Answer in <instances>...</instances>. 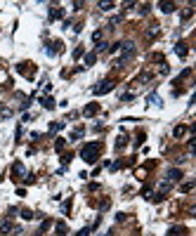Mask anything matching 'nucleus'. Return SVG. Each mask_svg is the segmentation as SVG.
Here are the masks:
<instances>
[{
  "instance_id": "f257e3e1",
  "label": "nucleus",
  "mask_w": 196,
  "mask_h": 236,
  "mask_svg": "<svg viewBox=\"0 0 196 236\" xmlns=\"http://www.w3.org/2000/svg\"><path fill=\"white\" fill-rule=\"evenodd\" d=\"M99 142H90L88 146H83V151H80V158L83 161H88V163H95V158H97V154H99Z\"/></svg>"
},
{
  "instance_id": "f03ea898",
  "label": "nucleus",
  "mask_w": 196,
  "mask_h": 236,
  "mask_svg": "<svg viewBox=\"0 0 196 236\" xmlns=\"http://www.w3.org/2000/svg\"><path fill=\"white\" fill-rule=\"evenodd\" d=\"M111 90H113V81H104V83H99V85L92 87L95 95H106V92H111Z\"/></svg>"
},
{
  "instance_id": "7ed1b4c3",
  "label": "nucleus",
  "mask_w": 196,
  "mask_h": 236,
  "mask_svg": "<svg viewBox=\"0 0 196 236\" xmlns=\"http://www.w3.org/2000/svg\"><path fill=\"white\" fill-rule=\"evenodd\" d=\"M97 111H99V104H90V106H85V109H83V116L90 118V116H95Z\"/></svg>"
},
{
  "instance_id": "20e7f679",
  "label": "nucleus",
  "mask_w": 196,
  "mask_h": 236,
  "mask_svg": "<svg viewBox=\"0 0 196 236\" xmlns=\"http://www.w3.org/2000/svg\"><path fill=\"white\" fill-rule=\"evenodd\" d=\"M158 10L165 12V14H170V12L175 10V5H173V2H158Z\"/></svg>"
},
{
  "instance_id": "39448f33",
  "label": "nucleus",
  "mask_w": 196,
  "mask_h": 236,
  "mask_svg": "<svg viewBox=\"0 0 196 236\" xmlns=\"http://www.w3.org/2000/svg\"><path fill=\"white\" fill-rule=\"evenodd\" d=\"M57 52H62V43H59V40H54V43H52V45H50V50H48V54H52V57H54V54H57Z\"/></svg>"
},
{
  "instance_id": "423d86ee",
  "label": "nucleus",
  "mask_w": 196,
  "mask_h": 236,
  "mask_svg": "<svg viewBox=\"0 0 196 236\" xmlns=\"http://www.w3.org/2000/svg\"><path fill=\"white\" fill-rule=\"evenodd\" d=\"M147 102L151 104V106H161V97H158V95H149Z\"/></svg>"
},
{
  "instance_id": "0eeeda50",
  "label": "nucleus",
  "mask_w": 196,
  "mask_h": 236,
  "mask_svg": "<svg viewBox=\"0 0 196 236\" xmlns=\"http://www.w3.org/2000/svg\"><path fill=\"white\" fill-rule=\"evenodd\" d=\"M180 177H182V172H180V170H170V172H168V182H177Z\"/></svg>"
},
{
  "instance_id": "6e6552de",
  "label": "nucleus",
  "mask_w": 196,
  "mask_h": 236,
  "mask_svg": "<svg viewBox=\"0 0 196 236\" xmlns=\"http://www.w3.org/2000/svg\"><path fill=\"white\" fill-rule=\"evenodd\" d=\"M175 52L180 54V57H187V45H184V43H177V45H175Z\"/></svg>"
},
{
  "instance_id": "1a4fd4ad",
  "label": "nucleus",
  "mask_w": 196,
  "mask_h": 236,
  "mask_svg": "<svg viewBox=\"0 0 196 236\" xmlns=\"http://www.w3.org/2000/svg\"><path fill=\"white\" fill-rule=\"evenodd\" d=\"M64 17V12L59 10V7H52V12H50V19H62Z\"/></svg>"
},
{
  "instance_id": "9d476101",
  "label": "nucleus",
  "mask_w": 196,
  "mask_h": 236,
  "mask_svg": "<svg viewBox=\"0 0 196 236\" xmlns=\"http://www.w3.org/2000/svg\"><path fill=\"white\" fill-rule=\"evenodd\" d=\"M43 106L45 109H54V99L52 97H43Z\"/></svg>"
},
{
  "instance_id": "9b49d317",
  "label": "nucleus",
  "mask_w": 196,
  "mask_h": 236,
  "mask_svg": "<svg viewBox=\"0 0 196 236\" xmlns=\"http://www.w3.org/2000/svg\"><path fill=\"white\" fill-rule=\"evenodd\" d=\"M95 59H97V52H90L88 57H85V66H92V64H95Z\"/></svg>"
},
{
  "instance_id": "f8f14e48",
  "label": "nucleus",
  "mask_w": 196,
  "mask_h": 236,
  "mask_svg": "<svg viewBox=\"0 0 196 236\" xmlns=\"http://www.w3.org/2000/svg\"><path fill=\"white\" fill-rule=\"evenodd\" d=\"M21 172H24V165H21V163H14V170H12V175H14V179H17V177L21 175Z\"/></svg>"
},
{
  "instance_id": "ddd939ff",
  "label": "nucleus",
  "mask_w": 196,
  "mask_h": 236,
  "mask_svg": "<svg viewBox=\"0 0 196 236\" xmlns=\"http://www.w3.org/2000/svg\"><path fill=\"white\" fill-rule=\"evenodd\" d=\"M97 7H99V10H104V12H109V10H113L116 5H113V2H99Z\"/></svg>"
},
{
  "instance_id": "4468645a",
  "label": "nucleus",
  "mask_w": 196,
  "mask_h": 236,
  "mask_svg": "<svg viewBox=\"0 0 196 236\" xmlns=\"http://www.w3.org/2000/svg\"><path fill=\"white\" fill-rule=\"evenodd\" d=\"M191 189H194V182H184V184H182V187H180V191H191Z\"/></svg>"
},
{
  "instance_id": "2eb2a0df",
  "label": "nucleus",
  "mask_w": 196,
  "mask_h": 236,
  "mask_svg": "<svg viewBox=\"0 0 196 236\" xmlns=\"http://www.w3.org/2000/svg\"><path fill=\"white\" fill-rule=\"evenodd\" d=\"M184 132H187V128H182V125H180V128H175V130H173V135H175V137H182Z\"/></svg>"
},
{
  "instance_id": "dca6fc26",
  "label": "nucleus",
  "mask_w": 196,
  "mask_h": 236,
  "mask_svg": "<svg viewBox=\"0 0 196 236\" xmlns=\"http://www.w3.org/2000/svg\"><path fill=\"white\" fill-rule=\"evenodd\" d=\"M31 210H26V208H24V210H21V217H24V220H33V217H31Z\"/></svg>"
},
{
  "instance_id": "f3484780",
  "label": "nucleus",
  "mask_w": 196,
  "mask_h": 236,
  "mask_svg": "<svg viewBox=\"0 0 196 236\" xmlns=\"http://www.w3.org/2000/svg\"><path fill=\"white\" fill-rule=\"evenodd\" d=\"M125 146V137H118V142H116V149H123Z\"/></svg>"
},
{
  "instance_id": "a211bd4d",
  "label": "nucleus",
  "mask_w": 196,
  "mask_h": 236,
  "mask_svg": "<svg viewBox=\"0 0 196 236\" xmlns=\"http://www.w3.org/2000/svg\"><path fill=\"white\" fill-rule=\"evenodd\" d=\"M54 149H57V151H62V149H64V140H57V144H54Z\"/></svg>"
},
{
  "instance_id": "6ab92c4d",
  "label": "nucleus",
  "mask_w": 196,
  "mask_h": 236,
  "mask_svg": "<svg viewBox=\"0 0 196 236\" xmlns=\"http://www.w3.org/2000/svg\"><path fill=\"white\" fill-rule=\"evenodd\" d=\"M99 38H102V31H95V33H92V40H95V43L99 40Z\"/></svg>"
},
{
  "instance_id": "aec40b11",
  "label": "nucleus",
  "mask_w": 196,
  "mask_h": 236,
  "mask_svg": "<svg viewBox=\"0 0 196 236\" xmlns=\"http://www.w3.org/2000/svg\"><path fill=\"white\" fill-rule=\"evenodd\" d=\"M80 54H83V47H76V50H73V57H76V59H78V57H80Z\"/></svg>"
},
{
  "instance_id": "412c9836",
  "label": "nucleus",
  "mask_w": 196,
  "mask_h": 236,
  "mask_svg": "<svg viewBox=\"0 0 196 236\" xmlns=\"http://www.w3.org/2000/svg\"><path fill=\"white\" fill-rule=\"evenodd\" d=\"M88 234H90V229H80V231H78L76 236H88Z\"/></svg>"
}]
</instances>
